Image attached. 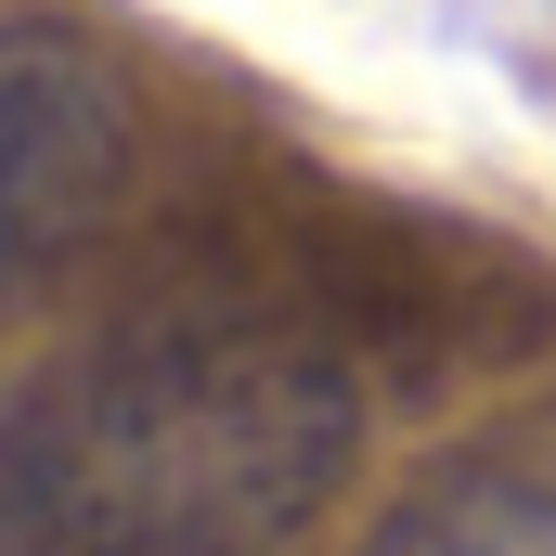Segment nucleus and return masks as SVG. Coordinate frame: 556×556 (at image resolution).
<instances>
[{"instance_id": "3", "label": "nucleus", "mask_w": 556, "mask_h": 556, "mask_svg": "<svg viewBox=\"0 0 556 556\" xmlns=\"http://www.w3.org/2000/svg\"><path fill=\"white\" fill-rule=\"evenodd\" d=\"M350 556H556V479H505V466L440 479L402 518H376Z\"/></svg>"}, {"instance_id": "2", "label": "nucleus", "mask_w": 556, "mask_h": 556, "mask_svg": "<svg viewBox=\"0 0 556 556\" xmlns=\"http://www.w3.org/2000/svg\"><path fill=\"white\" fill-rule=\"evenodd\" d=\"M117 155H130L117 78H104L78 39L13 26V39H0V311L104 220Z\"/></svg>"}, {"instance_id": "1", "label": "nucleus", "mask_w": 556, "mask_h": 556, "mask_svg": "<svg viewBox=\"0 0 556 556\" xmlns=\"http://www.w3.org/2000/svg\"><path fill=\"white\" fill-rule=\"evenodd\" d=\"M363 453L324 350L247 324H155L13 415V466L65 556H260Z\"/></svg>"}, {"instance_id": "4", "label": "nucleus", "mask_w": 556, "mask_h": 556, "mask_svg": "<svg viewBox=\"0 0 556 556\" xmlns=\"http://www.w3.org/2000/svg\"><path fill=\"white\" fill-rule=\"evenodd\" d=\"M0 556H65L52 518H39V492H26V466H13V427H0Z\"/></svg>"}]
</instances>
